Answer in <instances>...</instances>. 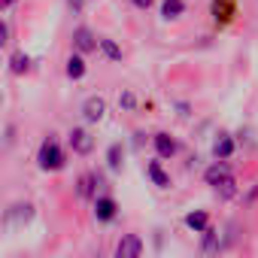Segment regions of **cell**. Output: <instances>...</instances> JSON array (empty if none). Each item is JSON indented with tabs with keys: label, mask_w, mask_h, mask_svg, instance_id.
<instances>
[{
	"label": "cell",
	"mask_w": 258,
	"mask_h": 258,
	"mask_svg": "<svg viewBox=\"0 0 258 258\" xmlns=\"http://www.w3.org/2000/svg\"><path fill=\"white\" fill-rule=\"evenodd\" d=\"M7 40H10V28H7V22L0 19V49L7 46Z\"/></svg>",
	"instance_id": "obj_23"
},
{
	"label": "cell",
	"mask_w": 258,
	"mask_h": 258,
	"mask_svg": "<svg viewBox=\"0 0 258 258\" xmlns=\"http://www.w3.org/2000/svg\"><path fill=\"white\" fill-rule=\"evenodd\" d=\"M216 191H219V198H222V201L237 198V179H234V173H231V176H225V179L216 185Z\"/></svg>",
	"instance_id": "obj_21"
},
{
	"label": "cell",
	"mask_w": 258,
	"mask_h": 258,
	"mask_svg": "<svg viewBox=\"0 0 258 258\" xmlns=\"http://www.w3.org/2000/svg\"><path fill=\"white\" fill-rule=\"evenodd\" d=\"M131 4H134V7H137V10H149V7H152V4H155V0H131Z\"/></svg>",
	"instance_id": "obj_25"
},
{
	"label": "cell",
	"mask_w": 258,
	"mask_h": 258,
	"mask_svg": "<svg viewBox=\"0 0 258 258\" xmlns=\"http://www.w3.org/2000/svg\"><path fill=\"white\" fill-rule=\"evenodd\" d=\"M97 49H100V55H103L106 61H121V58H124V49H121L115 40H109V37H97Z\"/></svg>",
	"instance_id": "obj_12"
},
{
	"label": "cell",
	"mask_w": 258,
	"mask_h": 258,
	"mask_svg": "<svg viewBox=\"0 0 258 258\" xmlns=\"http://www.w3.org/2000/svg\"><path fill=\"white\" fill-rule=\"evenodd\" d=\"M182 225H185L191 234H204V231L210 228V213H207V210H191V213L182 216Z\"/></svg>",
	"instance_id": "obj_9"
},
{
	"label": "cell",
	"mask_w": 258,
	"mask_h": 258,
	"mask_svg": "<svg viewBox=\"0 0 258 258\" xmlns=\"http://www.w3.org/2000/svg\"><path fill=\"white\" fill-rule=\"evenodd\" d=\"M176 109H179V115H182V118L188 115V103H176Z\"/></svg>",
	"instance_id": "obj_27"
},
{
	"label": "cell",
	"mask_w": 258,
	"mask_h": 258,
	"mask_svg": "<svg viewBox=\"0 0 258 258\" xmlns=\"http://www.w3.org/2000/svg\"><path fill=\"white\" fill-rule=\"evenodd\" d=\"M118 106H121L124 112H137V94H134V91H121V94H118Z\"/></svg>",
	"instance_id": "obj_22"
},
{
	"label": "cell",
	"mask_w": 258,
	"mask_h": 258,
	"mask_svg": "<svg viewBox=\"0 0 258 258\" xmlns=\"http://www.w3.org/2000/svg\"><path fill=\"white\" fill-rule=\"evenodd\" d=\"M100 185H103V182H100V176H97V173H82V176L76 179V195H79L82 201H94Z\"/></svg>",
	"instance_id": "obj_8"
},
{
	"label": "cell",
	"mask_w": 258,
	"mask_h": 258,
	"mask_svg": "<svg viewBox=\"0 0 258 258\" xmlns=\"http://www.w3.org/2000/svg\"><path fill=\"white\" fill-rule=\"evenodd\" d=\"M234 149H237V143H234L231 134H219L216 143H213V155H216V161H228V158L234 155Z\"/></svg>",
	"instance_id": "obj_11"
},
{
	"label": "cell",
	"mask_w": 258,
	"mask_h": 258,
	"mask_svg": "<svg viewBox=\"0 0 258 258\" xmlns=\"http://www.w3.org/2000/svg\"><path fill=\"white\" fill-rule=\"evenodd\" d=\"M103 115H106V100H103L100 94H91V97L82 103V118H85L88 124H97V121H103Z\"/></svg>",
	"instance_id": "obj_6"
},
{
	"label": "cell",
	"mask_w": 258,
	"mask_h": 258,
	"mask_svg": "<svg viewBox=\"0 0 258 258\" xmlns=\"http://www.w3.org/2000/svg\"><path fill=\"white\" fill-rule=\"evenodd\" d=\"M19 0H0V10H10V7H16Z\"/></svg>",
	"instance_id": "obj_26"
},
{
	"label": "cell",
	"mask_w": 258,
	"mask_h": 258,
	"mask_svg": "<svg viewBox=\"0 0 258 258\" xmlns=\"http://www.w3.org/2000/svg\"><path fill=\"white\" fill-rule=\"evenodd\" d=\"M34 219V207L31 204H16L10 213H7V222H16V225H28Z\"/></svg>",
	"instance_id": "obj_17"
},
{
	"label": "cell",
	"mask_w": 258,
	"mask_h": 258,
	"mask_svg": "<svg viewBox=\"0 0 258 258\" xmlns=\"http://www.w3.org/2000/svg\"><path fill=\"white\" fill-rule=\"evenodd\" d=\"M28 70H31V58H28L25 52H16V55L10 58V73H13V76H25Z\"/></svg>",
	"instance_id": "obj_20"
},
{
	"label": "cell",
	"mask_w": 258,
	"mask_h": 258,
	"mask_svg": "<svg viewBox=\"0 0 258 258\" xmlns=\"http://www.w3.org/2000/svg\"><path fill=\"white\" fill-rule=\"evenodd\" d=\"M201 252L204 255H213V252H219V231L210 225L204 234H201Z\"/></svg>",
	"instance_id": "obj_19"
},
{
	"label": "cell",
	"mask_w": 258,
	"mask_h": 258,
	"mask_svg": "<svg viewBox=\"0 0 258 258\" xmlns=\"http://www.w3.org/2000/svg\"><path fill=\"white\" fill-rule=\"evenodd\" d=\"M67 7H70V13H73V16H79V13H82V7H85V0H67Z\"/></svg>",
	"instance_id": "obj_24"
},
{
	"label": "cell",
	"mask_w": 258,
	"mask_h": 258,
	"mask_svg": "<svg viewBox=\"0 0 258 258\" xmlns=\"http://www.w3.org/2000/svg\"><path fill=\"white\" fill-rule=\"evenodd\" d=\"M121 164H124V146L121 143H109V149H106V167L112 173H118Z\"/></svg>",
	"instance_id": "obj_16"
},
{
	"label": "cell",
	"mask_w": 258,
	"mask_h": 258,
	"mask_svg": "<svg viewBox=\"0 0 258 258\" xmlns=\"http://www.w3.org/2000/svg\"><path fill=\"white\" fill-rule=\"evenodd\" d=\"M67 146L73 149V155H91L94 152V137H91V131L88 127H70V134H67Z\"/></svg>",
	"instance_id": "obj_3"
},
{
	"label": "cell",
	"mask_w": 258,
	"mask_h": 258,
	"mask_svg": "<svg viewBox=\"0 0 258 258\" xmlns=\"http://www.w3.org/2000/svg\"><path fill=\"white\" fill-rule=\"evenodd\" d=\"M152 146H155V155H158V161H170L176 152H179V143L167 134V131H158V134H152Z\"/></svg>",
	"instance_id": "obj_5"
},
{
	"label": "cell",
	"mask_w": 258,
	"mask_h": 258,
	"mask_svg": "<svg viewBox=\"0 0 258 258\" xmlns=\"http://www.w3.org/2000/svg\"><path fill=\"white\" fill-rule=\"evenodd\" d=\"M37 167L43 170V173H58V170H64L67 167V152H64V146L49 134L43 143H40V149H37Z\"/></svg>",
	"instance_id": "obj_1"
},
{
	"label": "cell",
	"mask_w": 258,
	"mask_h": 258,
	"mask_svg": "<svg viewBox=\"0 0 258 258\" xmlns=\"http://www.w3.org/2000/svg\"><path fill=\"white\" fill-rule=\"evenodd\" d=\"M146 176L152 179V185H158V188H170V176L164 173L161 161H149V164H146Z\"/></svg>",
	"instance_id": "obj_15"
},
{
	"label": "cell",
	"mask_w": 258,
	"mask_h": 258,
	"mask_svg": "<svg viewBox=\"0 0 258 258\" xmlns=\"http://www.w3.org/2000/svg\"><path fill=\"white\" fill-rule=\"evenodd\" d=\"M64 73L76 82V79H82L85 73H88V64H85V55H79V52H73L70 58H67V67H64Z\"/></svg>",
	"instance_id": "obj_13"
},
{
	"label": "cell",
	"mask_w": 258,
	"mask_h": 258,
	"mask_svg": "<svg viewBox=\"0 0 258 258\" xmlns=\"http://www.w3.org/2000/svg\"><path fill=\"white\" fill-rule=\"evenodd\" d=\"M255 198H258V185H255V188H252V191H249V195H246V204H252V201H255Z\"/></svg>",
	"instance_id": "obj_28"
},
{
	"label": "cell",
	"mask_w": 258,
	"mask_h": 258,
	"mask_svg": "<svg viewBox=\"0 0 258 258\" xmlns=\"http://www.w3.org/2000/svg\"><path fill=\"white\" fill-rule=\"evenodd\" d=\"M185 16V0H164L161 4V19L164 22H176Z\"/></svg>",
	"instance_id": "obj_14"
},
{
	"label": "cell",
	"mask_w": 258,
	"mask_h": 258,
	"mask_svg": "<svg viewBox=\"0 0 258 258\" xmlns=\"http://www.w3.org/2000/svg\"><path fill=\"white\" fill-rule=\"evenodd\" d=\"M73 49L79 52V55H88V52H94L97 49V37L91 34V28H85V25H79L76 31H73Z\"/></svg>",
	"instance_id": "obj_7"
},
{
	"label": "cell",
	"mask_w": 258,
	"mask_h": 258,
	"mask_svg": "<svg viewBox=\"0 0 258 258\" xmlns=\"http://www.w3.org/2000/svg\"><path fill=\"white\" fill-rule=\"evenodd\" d=\"M112 258H143V237L134 231L121 234L115 249H112Z\"/></svg>",
	"instance_id": "obj_2"
},
{
	"label": "cell",
	"mask_w": 258,
	"mask_h": 258,
	"mask_svg": "<svg viewBox=\"0 0 258 258\" xmlns=\"http://www.w3.org/2000/svg\"><path fill=\"white\" fill-rule=\"evenodd\" d=\"M94 219H97L100 225L115 222V219H118V201H115L112 195H97V198H94Z\"/></svg>",
	"instance_id": "obj_4"
},
{
	"label": "cell",
	"mask_w": 258,
	"mask_h": 258,
	"mask_svg": "<svg viewBox=\"0 0 258 258\" xmlns=\"http://www.w3.org/2000/svg\"><path fill=\"white\" fill-rule=\"evenodd\" d=\"M231 16H234V0H213V19L219 25L231 22Z\"/></svg>",
	"instance_id": "obj_18"
},
{
	"label": "cell",
	"mask_w": 258,
	"mask_h": 258,
	"mask_svg": "<svg viewBox=\"0 0 258 258\" xmlns=\"http://www.w3.org/2000/svg\"><path fill=\"white\" fill-rule=\"evenodd\" d=\"M225 176H231V164H228V161H213V164L204 170V182H207L210 188H216Z\"/></svg>",
	"instance_id": "obj_10"
}]
</instances>
